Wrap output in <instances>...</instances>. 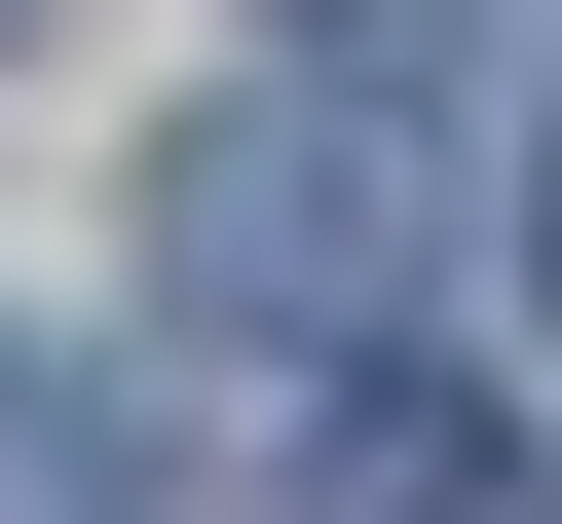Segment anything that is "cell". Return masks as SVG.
Masks as SVG:
<instances>
[{"label":"cell","instance_id":"7a4b0ae2","mask_svg":"<svg viewBox=\"0 0 562 524\" xmlns=\"http://www.w3.org/2000/svg\"><path fill=\"white\" fill-rule=\"evenodd\" d=\"M0 524H188V375H113V338H0Z\"/></svg>","mask_w":562,"mask_h":524},{"label":"cell","instance_id":"6da1fadb","mask_svg":"<svg viewBox=\"0 0 562 524\" xmlns=\"http://www.w3.org/2000/svg\"><path fill=\"white\" fill-rule=\"evenodd\" d=\"M150 300H188V338H413V113L225 76V113L150 150Z\"/></svg>","mask_w":562,"mask_h":524},{"label":"cell","instance_id":"5b68a950","mask_svg":"<svg viewBox=\"0 0 562 524\" xmlns=\"http://www.w3.org/2000/svg\"><path fill=\"white\" fill-rule=\"evenodd\" d=\"M525 300H562V150H525Z\"/></svg>","mask_w":562,"mask_h":524},{"label":"cell","instance_id":"8992f818","mask_svg":"<svg viewBox=\"0 0 562 524\" xmlns=\"http://www.w3.org/2000/svg\"><path fill=\"white\" fill-rule=\"evenodd\" d=\"M0 38H38V0H0Z\"/></svg>","mask_w":562,"mask_h":524},{"label":"cell","instance_id":"277c9868","mask_svg":"<svg viewBox=\"0 0 562 524\" xmlns=\"http://www.w3.org/2000/svg\"><path fill=\"white\" fill-rule=\"evenodd\" d=\"M450 38H487V76H525V150H562V0H450Z\"/></svg>","mask_w":562,"mask_h":524},{"label":"cell","instance_id":"3957f363","mask_svg":"<svg viewBox=\"0 0 562 524\" xmlns=\"http://www.w3.org/2000/svg\"><path fill=\"white\" fill-rule=\"evenodd\" d=\"M301 524H525V449H487V375H413V338H375V375L301 412Z\"/></svg>","mask_w":562,"mask_h":524}]
</instances>
